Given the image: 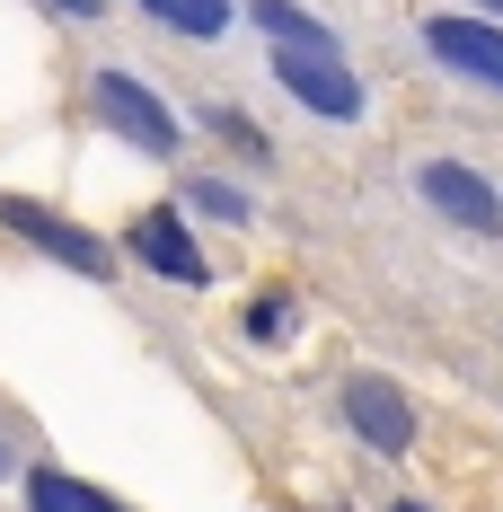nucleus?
<instances>
[{
  "label": "nucleus",
  "instance_id": "nucleus-9",
  "mask_svg": "<svg viewBox=\"0 0 503 512\" xmlns=\"http://www.w3.org/2000/svg\"><path fill=\"white\" fill-rule=\"evenodd\" d=\"M256 27H265L274 45H309V53H327V27H318L309 9H292V0H256Z\"/></svg>",
  "mask_w": 503,
  "mask_h": 512
},
{
  "label": "nucleus",
  "instance_id": "nucleus-12",
  "mask_svg": "<svg viewBox=\"0 0 503 512\" xmlns=\"http://www.w3.org/2000/svg\"><path fill=\"white\" fill-rule=\"evenodd\" d=\"M195 212H212V221H248V195H230V186L203 177V186H195Z\"/></svg>",
  "mask_w": 503,
  "mask_h": 512
},
{
  "label": "nucleus",
  "instance_id": "nucleus-7",
  "mask_svg": "<svg viewBox=\"0 0 503 512\" xmlns=\"http://www.w3.org/2000/svg\"><path fill=\"white\" fill-rule=\"evenodd\" d=\"M124 248L142 256L151 274H168V283H203V274H212V265H203V248L186 239V221H177V212H142Z\"/></svg>",
  "mask_w": 503,
  "mask_h": 512
},
{
  "label": "nucleus",
  "instance_id": "nucleus-10",
  "mask_svg": "<svg viewBox=\"0 0 503 512\" xmlns=\"http://www.w3.org/2000/svg\"><path fill=\"white\" fill-rule=\"evenodd\" d=\"M159 27H177V36H221L230 27V0H142Z\"/></svg>",
  "mask_w": 503,
  "mask_h": 512
},
{
  "label": "nucleus",
  "instance_id": "nucleus-13",
  "mask_svg": "<svg viewBox=\"0 0 503 512\" xmlns=\"http://www.w3.org/2000/svg\"><path fill=\"white\" fill-rule=\"evenodd\" d=\"M53 9H71V18H98V0H53Z\"/></svg>",
  "mask_w": 503,
  "mask_h": 512
},
{
  "label": "nucleus",
  "instance_id": "nucleus-5",
  "mask_svg": "<svg viewBox=\"0 0 503 512\" xmlns=\"http://www.w3.org/2000/svg\"><path fill=\"white\" fill-rule=\"evenodd\" d=\"M0 230H18L27 248H45L53 265H80V274H106L115 256L89 239V230H71V221H53L45 204H27V195H0Z\"/></svg>",
  "mask_w": 503,
  "mask_h": 512
},
{
  "label": "nucleus",
  "instance_id": "nucleus-3",
  "mask_svg": "<svg viewBox=\"0 0 503 512\" xmlns=\"http://www.w3.org/2000/svg\"><path fill=\"white\" fill-rule=\"evenodd\" d=\"M415 186H424V204L442 212L451 230H477V239H495V230H503V195L477 177V168H459V159H424Z\"/></svg>",
  "mask_w": 503,
  "mask_h": 512
},
{
  "label": "nucleus",
  "instance_id": "nucleus-15",
  "mask_svg": "<svg viewBox=\"0 0 503 512\" xmlns=\"http://www.w3.org/2000/svg\"><path fill=\"white\" fill-rule=\"evenodd\" d=\"M477 9H503V0H477Z\"/></svg>",
  "mask_w": 503,
  "mask_h": 512
},
{
  "label": "nucleus",
  "instance_id": "nucleus-1",
  "mask_svg": "<svg viewBox=\"0 0 503 512\" xmlns=\"http://www.w3.org/2000/svg\"><path fill=\"white\" fill-rule=\"evenodd\" d=\"M89 106H98L106 133H124L133 151H151V159L177 151V115H168V106H159L133 71H98V80H89Z\"/></svg>",
  "mask_w": 503,
  "mask_h": 512
},
{
  "label": "nucleus",
  "instance_id": "nucleus-2",
  "mask_svg": "<svg viewBox=\"0 0 503 512\" xmlns=\"http://www.w3.org/2000/svg\"><path fill=\"white\" fill-rule=\"evenodd\" d=\"M274 80L309 106V115H327V124H353L362 115V80H353L336 53H309V45H274Z\"/></svg>",
  "mask_w": 503,
  "mask_h": 512
},
{
  "label": "nucleus",
  "instance_id": "nucleus-14",
  "mask_svg": "<svg viewBox=\"0 0 503 512\" xmlns=\"http://www.w3.org/2000/svg\"><path fill=\"white\" fill-rule=\"evenodd\" d=\"M398 512H433V504H398Z\"/></svg>",
  "mask_w": 503,
  "mask_h": 512
},
{
  "label": "nucleus",
  "instance_id": "nucleus-6",
  "mask_svg": "<svg viewBox=\"0 0 503 512\" xmlns=\"http://www.w3.org/2000/svg\"><path fill=\"white\" fill-rule=\"evenodd\" d=\"M424 45L442 53L451 71H468V80L503 89V27H486V18H424Z\"/></svg>",
  "mask_w": 503,
  "mask_h": 512
},
{
  "label": "nucleus",
  "instance_id": "nucleus-4",
  "mask_svg": "<svg viewBox=\"0 0 503 512\" xmlns=\"http://www.w3.org/2000/svg\"><path fill=\"white\" fill-rule=\"evenodd\" d=\"M345 415H353V433L371 442V451H415V407H406V389L398 380H380V371H353L345 380Z\"/></svg>",
  "mask_w": 503,
  "mask_h": 512
},
{
  "label": "nucleus",
  "instance_id": "nucleus-8",
  "mask_svg": "<svg viewBox=\"0 0 503 512\" xmlns=\"http://www.w3.org/2000/svg\"><path fill=\"white\" fill-rule=\"evenodd\" d=\"M27 512H124V504L98 495V486H80V477H62V468H36L27 477Z\"/></svg>",
  "mask_w": 503,
  "mask_h": 512
},
{
  "label": "nucleus",
  "instance_id": "nucleus-11",
  "mask_svg": "<svg viewBox=\"0 0 503 512\" xmlns=\"http://www.w3.org/2000/svg\"><path fill=\"white\" fill-rule=\"evenodd\" d=\"M283 327H292V292H265V301L248 309V336L256 345H283Z\"/></svg>",
  "mask_w": 503,
  "mask_h": 512
}]
</instances>
